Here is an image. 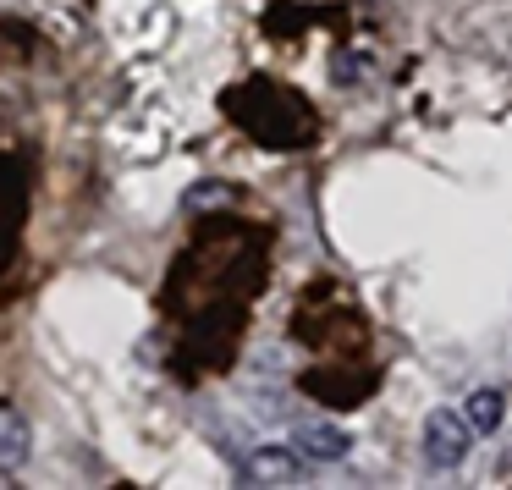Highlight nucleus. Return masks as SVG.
<instances>
[{
    "mask_svg": "<svg viewBox=\"0 0 512 490\" xmlns=\"http://www.w3.org/2000/svg\"><path fill=\"white\" fill-rule=\"evenodd\" d=\"M468 446H474V430H468L463 413H452V408L430 413V424H424V457H430V468H457L468 457Z\"/></svg>",
    "mask_w": 512,
    "mask_h": 490,
    "instance_id": "nucleus-1",
    "label": "nucleus"
},
{
    "mask_svg": "<svg viewBox=\"0 0 512 490\" xmlns=\"http://www.w3.org/2000/svg\"><path fill=\"white\" fill-rule=\"evenodd\" d=\"M248 479H259V485H298V479H303V463H298V452L265 446V452L248 457Z\"/></svg>",
    "mask_w": 512,
    "mask_h": 490,
    "instance_id": "nucleus-2",
    "label": "nucleus"
},
{
    "mask_svg": "<svg viewBox=\"0 0 512 490\" xmlns=\"http://www.w3.org/2000/svg\"><path fill=\"white\" fill-rule=\"evenodd\" d=\"M34 452V430L17 408H0V468H23Z\"/></svg>",
    "mask_w": 512,
    "mask_h": 490,
    "instance_id": "nucleus-3",
    "label": "nucleus"
},
{
    "mask_svg": "<svg viewBox=\"0 0 512 490\" xmlns=\"http://www.w3.org/2000/svg\"><path fill=\"white\" fill-rule=\"evenodd\" d=\"M347 446H353V435L336 430V424H309V430H298V452L320 457V463H336V457H347Z\"/></svg>",
    "mask_w": 512,
    "mask_h": 490,
    "instance_id": "nucleus-4",
    "label": "nucleus"
},
{
    "mask_svg": "<svg viewBox=\"0 0 512 490\" xmlns=\"http://www.w3.org/2000/svg\"><path fill=\"white\" fill-rule=\"evenodd\" d=\"M463 419H468V430H474V435L501 430V419H507V397H501V391H474L468 408H463Z\"/></svg>",
    "mask_w": 512,
    "mask_h": 490,
    "instance_id": "nucleus-5",
    "label": "nucleus"
},
{
    "mask_svg": "<svg viewBox=\"0 0 512 490\" xmlns=\"http://www.w3.org/2000/svg\"><path fill=\"white\" fill-rule=\"evenodd\" d=\"M232 199H237L232 182H199V188H188V199H182V204H188L193 215H204V210H215V204H232Z\"/></svg>",
    "mask_w": 512,
    "mask_h": 490,
    "instance_id": "nucleus-6",
    "label": "nucleus"
}]
</instances>
